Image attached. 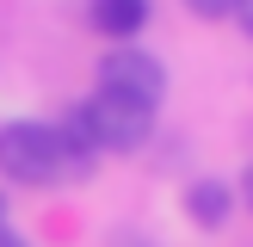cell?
<instances>
[{"label": "cell", "mask_w": 253, "mask_h": 247, "mask_svg": "<svg viewBox=\"0 0 253 247\" xmlns=\"http://www.w3.org/2000/svg\"><path fill=\"white\" fill-rule=\"evenodd\" d=\"M0 229H6V216H0Z\"/></svg>", "instance_id": "10"}, {"label": "cell", "mask_w": 253, "mask_h": 247, "mask_svg": "<svg viewBox=\"0 0 253 247\" xmlns=\"http://www.w3.org/2000/svg\"><path fill=\"white\" fill-rule=\"evenodd\" d=\"M0 247H25V241H19V235H12V229H0Z\"/></svg>", "instance_id": "9"}, {"label": "cell", "mask_w": 253, "mask_h": 247, "mask_svg": "<svg viewBox=\"0 0 253 247\" xmlns=\"http://www.w3.org/2000/svg\"><path fill=\"white\" fill-rule=\"evenodd\" d=\"M235 25H241V37H253V0H235V12H229Z\"/></svg>", "instance_id": "7"}, {"label": "cell", "mask_w": 253, "mask_h": 247, "mask_svg": "<svg viewBox=\"0 0 253 247\" xmlns=\"http://www.w3.org/2000/svg\"><path fill=\"white\" fill-rule=\"evenodd\" d=\"M229 204H235V192L222 179H198L192 192H185V216H192L198 229H222V222H229Z\"/></svg>", "instance_id": "5"}, {"label": "cell", "mask_w": 253, "mask_h": 247, "mask_svg": "<svg viewBox=\"0 0 253 247\" xmlns=\"http://www.w3.org/2000/svg\"><path fill=\"white\" fill-rule=\"evenodd\" d=\"M241 198L253 204V161H247V173H241Z\"/></svg>", "instance_id": "8"}, {"label": "cell", "mask_w": 253, "mask_h": 247, "mask_svg": "<svg viewBox=\"0 0 253 247\" xmlns=\"http://www.w3.org/2000/svg\"><path fill=\"white\" fill-rule=\"evenodd\" d=\"M86 12H93V31L111 37V43H130L148 25V0H93Z\"/></svg>", "instance_id": "4"}, {"label": "cell", "mask_w": 253, "mask_h": 247, "mask_svg": "<svg viewBox=\"0 0 253 247\" xmlns=\"http://www.w3.org/2000/svg\"><path fill=\"white\" fill-rule=\"evenodd\" d=\"M185 12H198V19H229L235 0H185Z\"/></svg>", "instance_id": "6"}, {"label": "cell", "mask_w": 253, "mask_h": 247, "mask_svg": "<svg viewBox=\"0 0 253 247\" xmlns=\"http://www.w3.org/2000/svg\"><path fill=\"white\" fill-rule=\"evenodd\" d=\"M0 173L12 185H56L62 179V142H56V124H37L19 118L0 130Z\"/></svg>", "instance_id": "1"}, {"label": "cell", "mask_w": 253, "mask_h": 247, "mask_svg": "<svg viewBox=\"0 0 253 247\" xmlns=\"http://www.w3.org/2000/svg\"><path fill=\"white\" fill-rule=\"evenodd\" d=\"M99 93L155 111L161 99H167V62L148 56V49H136V43H111L105 62H99Z\"/></svg>", "instance_id": "2"}, {"label": "cell", "mask_w": 253, "mask_h": 247, "mask_svg": "<svg viewBox=\"0 0 253 247\" xmlns=\"http://www.w3.org/2000/svg\"><path fill=\"white\" fill-rule=\"evenodd\" d=\"M81 124H86L99 155H136L148 142V130H155V111L130 105V99H111V93H93L81 105Z\"/></svg>", "instance_id": "3"}]
</instances>
